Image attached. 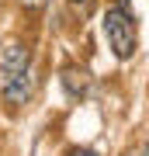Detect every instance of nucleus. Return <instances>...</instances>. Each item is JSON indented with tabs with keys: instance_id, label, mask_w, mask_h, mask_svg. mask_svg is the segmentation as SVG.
Masks as SVG:
<instances>
[{
	"instance_id": "1",
	"label": "nucleus",
	"mask_w": 149,
	"mask_h": 156,
	"mask_svg": "<svg viewBox=\"0 0 149 156\" xmlns=\"http://www.w3.org/2000/svg\"><path fill=\"white\" fill-rule=\"evenodd\" d=\"M0 87H4L7 104L21 108L35 94V76H31V52L21 42H11L0 52Z\"/></svg>"
},
{
	"instance_id": "2",
	"label": "nucleus",
	"mask_w": 149,
	"mask_h": 156,
	"mask_svg": "<svg viewBox=\"0 0 149 156\" xmlns=\"http://www.w3.org/2000/svg\"><path fill=\"white\" fill-rule=\"evenodd\" d=\"M101 28H104L108 49L115 52V59L125 62V59L135 56V49H139V24H135V14L128 11V7H122V4L108 7Z\"/></svg>"
},
{
	"instance_id": "3",
	"label": "nucleus",
	"mask_w": 149,
	"mask_h": 156,
	"mask_svg": "<svg viewBox=\"0 0 149 156\" xmlns=\"http://www.w3.org/2000/svg\"><path fill=\"white\" fill-rule=\"evenodd\" d=\"M59 80H62V90H66V97H73V101H76V97H83V94H87V87H90L87 73H83V69H76V66H66Z\"/></svg>"
},
{
	"instance_id": "4",
	"label": "nucleus",
	"mask_w": 149,
	"mask_h": 156,
	"mask_svg": "<svg viewBox=\"0 0 149 156\" xmlns=\"http://www.w3.org/2000/svg\"><path fill=\"white\" fill-rule=\"evenodd\" d=\"M94 4H97V0H69V7H73L80 17H87L90 11H94Z\"/></svg>"
},
{
	"instance_id": "5",
	"label": "nucleus",
	"mask_w": 149,
	"mask_h": 156,
	"mask_svg": "<svg viewBox=\"0 0 149 156\" xmlns=\"http://www.w3.org/2000/svg\"><path fill=\"white\" fill-rule=\"evenodd\" d=\"M69 156H101V153H94V149H73Z\"/></svg>"
},
{
	"instance_id": "6",
	"label": "nucleus",
	"mask_w": 149,
	"mask_h": 156,
	"mask_svg": "<svg viewBox=\"0 0 149 156\" xmlns=\"http://www.w3.org/2000/svg\"><path fill=\"white\" fill-rule=\"evenodd\" d=\"M21 4H24V7H42L45 0H21Z\"/></svg>"
},
{
	"instance_id": "7",
	"label": "nucleus",
	"mask_w": 149,
	"mask_h": 156,
	"mask_svg": "<svg viewBox=\"0 0 149 156\" xmlns=\"http://www.w3.org/2000/svg\"><path fill=\"white\" fill-rule=\"evenodd\" d=\"M139 156H149V142H146V146H142V153H139Z\"/></svg>"
},
{
	"instance_id": "8",
	"label": "nucleus",
	"mask_w": 149,
	"mask_h": 156,
	"mask_svg": "<svg viewBox=\"0 0 149 156\" xmlns=\"http://www.w3.org/2000/svg\"><path fill=\"white\" fill-rule=\"evenodd\" d=\"M128 156H135V153H128Z\"/></svg>"
}]
</instances>
